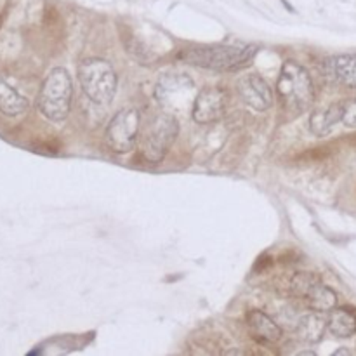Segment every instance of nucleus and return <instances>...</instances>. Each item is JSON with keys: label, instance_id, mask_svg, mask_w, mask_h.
<instances>
[{"label": "nucleus", "instance_id": "1", "mask_svg": "<svg viewBox=\"0 0 356 356\" xmlns=\"http://www.w3.org/2000/svg\"><path fill=\"white\" fill-rule=\"evenodd\" d=\"M256 45H198V47L184 49L177 58L188 65L198 68L216 70V72H233L247 63L252 61L256 56Z\"/></svg>", "mask_w": 356, "mask_h": 356}, {"label": "nucleus", "instance_id": "2", "mask_svg": "<svg viewBox=\"0 0 356 356\" xmlns=\"http://www.w3.org/2000/svg\"><path fill=\"white\" fill-rule=\"evenodd\" d=\"M277 96L291 117H299L315 103V87L308 70L299 63L287 61L277 80Z\"/></svg>", "mask_w": 356, "mask_h": 356}, {"label": "nucleus", "instance_id": "3", "mask_svg": "<svg viewBox=\"0 0 356 356\" xmlns=\"http://www.w3.org/2000/svg\"><path fill=\"white\" fill-rule=\"evenodd\" d=\"M79 80L83 94L94 104L106 106L113 101L118 80L113 66L108 61L99 58L83 59L79 68Z\"/></svg>", "mask_w": 356, "mask_h": 356}, {"label": "nucleus", "instance_id": "4", "mask_svg": "<svg viewBox=\"0 0 356 356\" xmlns=\"http://www.w3.org/2000/svg\"><path fill=\"white\" fill-rule=\"evenodd\" d=\"M72 97V76L65 68H54L42 83L40 94H38V110L49 120L61 122L68 117Z\"/></svg>", "mask_w": 356, "mask_h": 356}, {"label": "nucleus", "instance_id": "5", "mask_svg": "<svg viewBox=\"0 0 356 356\" xmlns=\"http://www.w3.org/2000/svg\"><path fill=\"white\" fill-rule=\"evenodd\" d=\"M179 134V122L174 115H156L141 138V156L149 163L162 162Z\"/></svg>", "mask_w": 356, "mask_h": 356}, {"label": "nucleus", "instance_id": "6", "mask_svg": "<svg viewBox=\"0 0 356 356\" xmlns=\"http://www.w3.org/2000/svg\"><path fill=\"white\" fill-rule=\"evenodd\" d=\"M139 111L124 108L118 111L106 129V143L115 153H127L136 146L139 134Z\"/></svg>", "mask_w": 356, "mask_h": 356}, {"label": "nucleus", "instance_id": "7", "mask_svg": "<svg viewBox=\"0 0 356 356\" xmlns=\"http://www.w3.org/2000/svg\"><path fill=\"white\" fill-rule=\"evenodd\" d=\"M195 83L184 75H167L155 87V97L163 108L170 111H184L193 108Z\"/></svg>", "mask_w": 356, "mask_h": 356}, {"label": "nucleus", "instance_id": "8", "mask_svg": "<svg viewBox=\"0 0 356 356\" xmlns=\"http://www.w3.org/2000/svg\"><path fill=\"white\" fill-rule=\"evenodd\" d=\"M226 106H228V97L225 90L218 87H209L195 97L191 117L197 124H212L225 115Z\"/></svg>", "mask_w": 356, "mask_h": 356}, {"label": "nucleus", "instance_id": "9", "mask_svg": "<svg viewBox=\"0 0 356 356\" xmlns=\"http://www.w3.org/2000/svg\"><path fill=\"white\" fill-rule=\"evenodd\" d=\"M236 90H238L243 103L249 104L257 111L268 110L273 104V90L270 89L266 80L261 79L256 73H249V75L242 76L236 83Z\"/></svg>", "mask_w": 356, "mask_h": 356}, {"label": "nucleus", "instance_id": "10", "mask_svg": "<svg viewBox=\"0 0 356 356\" xmlns=\"http://www.w3.org/2000/svg\"><path fill=\"white\" fill-rule=\"evenodd\" d=\"M322 73L329 82L356 87V54L330 56L322 61Z\"/></svg>", "mask_w": 356, "mask_h": 356}, {"label": "nucleus", "instance_id": "11", "mask_svg": "<svg viewBox=\"0 0 356 356\" xmlns=\"http://www.w3.org/2000/svg\"><path fill=\"white\" fill-rule=\"evenodd\" d=\"M247 327L249 334L259 344H277L282 339V327L273 318L263 312H250L247 315Z\"/></svg>", "mask_w": 356, "mask_h": 356}, {"label": "nucleus", "instance_id": "12", "mask_svg": "<svg viewBox=\"0 0 356 356\" xmlns=\"http://www.w3.org/2000/svg\"><path fill=\"white\" fill-rule=\"evenodd\" d=\"M309 309L318 313H327L332 312L337 305V296L332 289H329L327 285H323L322 282H316L315 285L308 289L305 296L301 299Z\"/></svg>", "mask_w": 356, "mask_h": 356}, {"label": "nucleus", "instance_id": "13", "mask_svg": "<svg viewBox=\"0 0 356 356\" xmlns=\"http://www.w3.org/2000/svg\"><path fill=\"white\" fill-rule=\"evenodd\" d=\"M327 329L341 339L356 334V312L351 308H334L330 312L329 320H327Z\"/></svg>", "mask_w": 356, "mask_h": 356}, {"label": "nucleus", "instance_id": "14", "mask_svg": "<svg viewBox=\"0 0 356 356\" xmlns=\"http://www.w3.org/2000/svg\"><path fill=\"white\" fill-rule=\"evenodd\" d=\"M341 122V103L329 104L327 108L313 111L309 129L315 136H327Z\"/></svg>", "mask_w": 356, "mask_h": 356}, {"label": "nucleus", "instance_id": "15", "mask_svg": "<svg viewBox=\"0 0 356 356\" xmlns=\"http://www.w3.org/2000/svg\"><path fill=\"white\" fill-rule=\"evenodd\" d=\"M28 110V99L0 79V111L9 117L24 113Z\"/></svg>", "mask_w": 356, "mask_h": 356}, {"label": "nucleus", "instance_id": "16", "mask_svg": "<svg viewBox=\"0 0 356 356\" xmlns=\"http://www.w3.org/2000/svg\"><path fill=\"white\" fill-rule=\"evenodd\" d=\"M327 329V320L320 315L318 312H315L313 315H306L302 316L301 322L298 325V332L299 337L306 343H318L320 339L323 337V332Z\"/></svg>", "mask_w": 356, "mask_h": 356}, {"label": "nucleus", "instance_id": "17", "mask_svg": "<svg viewBox=\"0 0 356 356\" xmlns=\"http://www.w3.org/2000/svg\"><path fill=\"white\" fill-rule=\"evenodd\" d=\"M341 103V122L346 127L356 129V97L339 101Z\"/></svg>", "mask_w": 356, "mask_h": 356}, {"label": "nucleus", "instance_id": "18", "mask_svg": "<svg viewBox=\"0 0 356 356\" xmlns=\"http://www.w3.org/2000/svg\"><path fill=\"white\" fill-rule=\"evenodd\" d=\"M350 143H351V146H353V148H356V136H353V138H350Z\"/></svg>", "mask_w": 356, "mask_h": 356}]
</instances>
